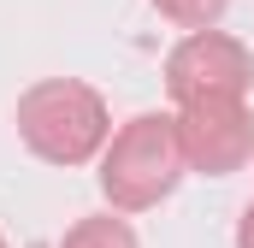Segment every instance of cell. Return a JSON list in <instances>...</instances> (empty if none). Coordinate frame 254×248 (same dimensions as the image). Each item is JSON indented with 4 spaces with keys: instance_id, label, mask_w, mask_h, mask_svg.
I'll list each match as a JSON object with an SVG mask.
<instances>
[{
    "instance_id": "1",
    "label": "cell",
    "mask_w": 254,
    "mask_h": 248,
    "mask_svg": "<svg viewBox=\"0 0 254 248\" xmlns=\"http://www.w3.org/2000/svg\"><path fill=\"white\" fill-rule=\"evenodd\" d=\"M18 136L48 166H89L113 142V119H107V101L89 83L42 77L18 95Z\"/></svg>"
},
{
    "instance_id": "2",
    "label": "cell",
    "mask_w": 254,
    "mask_h": 248,
    "mask_svg": "<svg viewBox=\"0 0 254 248\" xmlns=\"http://www.w3.org/2000/svg\"><path fill=\"white\" fill-rule=\"evenodd\" d=\"M190 160L178 142V113H136L101 148V195L113 213H148L184 184Z\"/></svg>"
},
{
    "instance_id": "3",
    "label": "cell",
    "mask_w": 254,
    "mask_h": 248,
    "mask_svg": "<svg viewBox=\"0 0 254 248\" xmlns=\"http://www.w3.org/2000/svg\"><path fill=\"white\" fill-rule=\"evenodd\" d=\"M166 89H172L178 107H190V101H249L254 54L225 30H190L166 60Z\"/></svg>"
},
{
    "instance_id": "4",
    "label": "cell",
    "mask_w": 254,
    "mask_h": 248,
    "mask_svg": "<svg viewBox=\"0 0 254 248\" xmlns=\"http://www.w3.org/2000/svg\"><path fill=\"white\" fill-rule=\"evenodd\" d=\"M178 142L201 178H231L254 154V113L249 101H190L178 107Z\"/></svg>"
},
{
    "instance_id": "5",
    "label": "cell",
    "mask_w": 254,
    "mask_h": 248,
    "mask_svg": "<svg viewBox=\"0 0 254 248\" xmlns=\"http://www.w3.org/2000/svg\"><path fill=\"white\" fill-rule=\"evenodd\" d=\"M60 248H136V231L113 213H95V219H77Z\"/></svg>"
},
{
    "instance_id": "6",
    "label": "cell",
    "mask_w": 254,
    "mask_h": 248,
    "mask_svg": "<svg viewBox=\"0 0 254 248\" xmlns=\"http://www.w3.org/2000/svg\"><path fill=\"white\" fill-rule=\"evenodd\" d=\"M225 6L231 0H154V12L172 18V24H184V30H213L225 18Z\"/></svg>"
},
{
    "instance_id": "7",
    "label": "cell",
    "mask_w": 254,
    "mask_h": 248,
    "mask_svg": "<svg viewBox=\"0 0 254 248\" xmlns=\"http://www.w3.org/2000/svg\"><path fill=\"white\" fill-rule=\"evenodd\" d=\"M237 248H254V207L237 219Z\"/></svg>"
},
{
    "instance_id": "8",
    "label": "cell",
    "mask_w": 254,
    "mask_h": 248,
    "mask_svg": "<svg viewBox=\"0 0 254 248\" xmlns=\"http://www.w3.org/2000/svg\"><path fill=\"white\" fill-rule=\"evenodd\" d=\"M0 248H6V237H0Z\"/></svg>"
}]
</instances>
